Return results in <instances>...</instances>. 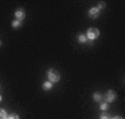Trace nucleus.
Segmentation results:
<instances>
[{"label": "nucleus", "instance_id": "f257e3e1", "mask_svg": "<svg viewBox=\"0 0 125 119\" xmlns=\"http://www.w3.org/2000/svg\"><path fill=\"white\" fill-rule=\"evenodd\" d=\"M47 79H49V82H52V83H56V82L60 80V73H58L56 69L50 68V69L47 71Z\"/></svg>", "mask_w": 125, "mask_h": 119}, {"label": "nucleus", "instance_id": "f03ea898", "mask_svg": "<svg viewBox=\"0 0 125 119\" xmlns=\"http://www.w3.org/2000/svg\"><path fill=\"white\" fill-rule=\"evenodd\" d=\"M99 29H96V28H89L88 29V32H86V37H88V40H94L99 37Z\"/></svg>", "mask_w": 125, "mask_h": 119}, {"label": "nucleus", "instance_id": "7ed1b4c3", "mask_svg": "<svg viewBox=\"0 0 125 119\" xmlns=\"http://www.w3.org/2000/svg\"><path fill=\"white\" fill-rule=\"evenodd\" d=\"M115 98H117V94H115V92H113V90H108L107 93H106V96L103 97V100L107 102V104H110V102H113V101H115Z\"/></svg>", "mask_w": 125, "mask_h": 119}, {"label": "nucleus", "instance_id": "20e7f679", "mask_svg": "<svg viewBox=\"0 0 125 119\" xmlns=\"http://www.w3.org/2000/svg\"><path fill=\"white\" fill-rule=\"evenodd\" d=\"M89 17L93 18V19H96V18L99 17V10H97V7H92V9H89Z\"/></svg>", "mask_w": 125, "mask_h": 119}, {"label": "nucleus", "instance_id": "39448f33", "mask_svg": "<svg viewBox=\"0 0 125 119\" xmlns=\"http://www.w3.org/2000/svg\"><path fill=\"white\" fill-rule=\"evenodd\" d=\"M15 18H17L18 21L22 22V19L25 18V13H24V10H17V11H15Z\"/></svg>", "mask_w": 125, "mask_h": 119}, {"label": "nucleus", "instance_id": "423d86ee", "mask_svg": "<svg viewBox=\"0 0 125 119\" xmlns=\"http://www.w3.org/2000/svg\"><path fill=\"white\" fill-rule=\"evenodd\" d=\"M93 101H96V102H103V96H102L99 92L93 93Z\"/></svg>", "mask_w": 125, "mask_h": 119}, {"label": "nucleus", "instance_id": "0eeeda50", "mask_svg": "<svg viewBox=\"0 0 125 119\" xmlns=\"http://www.w3.org/2000/svg\"><path fill=\"white\" fill-rule=\"evenodd\" d=\"M78 40H79V43H82V44L88 43V37H86V35H83V33L78 36Z\"/></svg>", "mask_w": 125, "mask_h": 119}, {"label": "nucleus", "instance_id": "6e6552de", "mask_svg": "<svg viewBox=\"0 0 125 119\" xmlns=\"http://www.w3.org/2000/svg\"><path fill=\"white\" fill-rule=\"evenodd\" d=\"M52 87H53V83H52V82H49V80L43 83V90H50Z\"/></svg>", "mask_w": 125, "mask_h": 119}, {"label": "nucleus", "instance_id": "1a4fd4ad", "mask_svg": "<svg viewBox=\"0 0 125 119\" xmlns=\"http://www.w3.org/2000/svg\"><path fill=\"white\" fill-rule=\"evenodd\" d=\"M100 110H102V111H107V110H108V104H107L106 101L100 102Z\"/></svg>", "mask_w": 125, "mask_h": 119}, {"label": "nucleus", "instance_id": "9d476101", "mask_svg": "<svg viewBox=\"0 0 125 119\" xmlns=\"http://www.w3.org/2000/svg\"><path fill=\"white\" fill-rule=\"evenodd\" d=\"M7 118V112L4 110H0V119H6Z\"/></svg>", "mask_w": 125, "mask_h": 119}, {"label": "nucleus", "instance_id": "9b49d317", "mask_svg": "<svg viewBox=\"0 0 125 119\" xmlns=\"http://www.w3.org/2000/svg\"><path fill=\"white\" fill-rule=\"evenodd\" d=\"M6 119H20V116H18L17 114H11V115H7Z\"/></svg>", "mask_w": 125, "mask_h": 119}, {"label": "nucleus", "instance_id": "f8f14e48", "mask_svg": "<svg viewBox=\"0 0 125 119\" xmlns=\"http://www.w3.org/2000/svg\"><path fill=\"white\" fill-rule=\"evenodd\" d=\"M104 7H106V3H104V1H100V3H99V6H97V10L100 11V10H103Z\"/></svg>", "mask_w": 125, "mask_h": 119}, {"label": "nucleus", "instance_id": "ddd939ff", "mask_svg": "<svg viewBox=\"0 0 125 119\" xmlns=\"http://www.w3.org/2000/svg\"><path fill=\"white\" fill-rule=\"evenodd\" d=\"M21 25V21H18V19H15V21H13V28H18Z\"/></svg>", "mask_w": 125, "mask_h": 119}, {"label": "nucleus", "instance_id": "4468645a", "mask_svg": "<svg viewBox=\"0 0 125 119\" xmlns=\"http://www.w3.org/2000/svg\"><path fill=\"white\" fill-rule=\"evenodd\" d=\"M100 119H111V118H110V115H108V114H106V112H104V114L100 116Z\"/></svg>", "mask_w": 125, "mask_h": 119}, {"label": "nucleus", "instance_id": "2eb2a0df", "mask_svg": "<svg viewBox=\"0 0 125 119\" xmlns=\"http://www.w3.org/2000/svg\"><path fill=\"white\" fill-rule=\"evenodd\" d=\"M113 119H122L121 116H115V118H113Z\"/></svg>", "mask_w": 125, "mask_h": 119}, {"label": "nucleus", "instance_id": "dca6fc26", "mask_svg": "<svg viewBox=\"0 0 125 119\" xmlns=\"http://www.w3.org/2000/svg\"><path fill=\"white\" fill-rule=\"evenodd\" d=\"M0 101H1V96H0Z\"/></svg>", "mask_w": 125, "mask_h": 119}, {"label": "nucleus", "instance_id": "f3484780", "mask_svg": "<svg viewBox=\"0 0 125 119\" xmlns=\"http://www.w3.org/2000/svg\"><path fill=\"white\" fill-rule=\"evenodd\" d=\"M0 46H1V42H0Z\"/></svg>", "mask_w": 125, "mask_h": 119}]
</instances>
